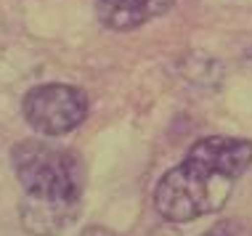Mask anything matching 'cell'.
Returning a JSON list of instances; mask_svg holds the SVG:
<instances>
[{
  "label": "cell",
  "instance_id": "obj_1",
  "mask_svg": "<svg viewBox=\"0 0 252 236\" xmlns=\"http://www.w3.org/2000/svg\"><path fill=\"white\" fill-rule=\"evenodd\" d=\"M252 165V141L210 136L189 149L186 159L167 170L154 188V207L170 223H191L218 212L234 183Z\"/></svg>",
  "mask_w": 252,
  "mask_h": 236
},
{
  "label": "cell",
  "instance_id": "obj_2",
  "mask_svg": "<svg viewBox=\"0 0 252 236\" xmlns=\"http://www.w3.org/2000/svg\"><path fill=\"white\" fill-rule=\"evenodd\" d=\"M11 165L24 188L19 220L27 231L53 236L77 220L85 191V167L72 149L30 138L13 146Z\"/></svg>",
  "mask_w": 252,
  "mask_h": 236
},
{
  "label": "cell",
  "instance_id": "obj_3",
  "mask_svg": "<svg viewBox=\"0 0 252 236\" xmlns=\"http://www.w3.org/2000/svg\"><path fill=\"white\" fill-rule=\"evenodd\" d=\"M24 119L43 136H64L83 125L88 117V96L85 90L64 83H48L27 90L22 101Z\"/></svg>",
  "mask_w": 252,
  "mask_h": 236
},
{
  "label": "cell",
  "instance_id": "obj_4",
  "mask_svg": "<svg viewBox=\"0 0 252 236\" xmlns=\"http://www.w3.org/2000/svg\"><path fill=\"white\" fill-rule=\"evenodd\" d=\"M175 0H98L96 16L98 22L114 32H127L152 22L173 8Z\"/></svg>",
  "mask_w": 252,
  "mask_h": 236
},
{
  "label": "cell",
  "instance_id": "obj_5",
  "mask_svg": "<svg viewBox=\"0 0 252 236\" xmlns=\"http://www.w3.org/2000/svg\"><path fill=\"white\" fill-rule=\"evenodd\" d=\"M202 236H250V226L244 220L231 218V220H220L213 228H207Z\"/></svg>",
  "mask_w": 252,
  "mask_h": 236
},
{
  "label": "cell",
  "instance_id": "obj_6",
  "mask_svg": "<svg viewBox=\"0 0 252 236\" xmlns=\"http://www.w3.org/2000/svg\"><path fill=\"white\" fill-rule=\"evenodd\" d=\"M80 236H117V234L109 231V228H104V226H91V228H85Z\"/></svg>",
  "mask_w": 252,
  "mask_h": 236
}]
</instances>
